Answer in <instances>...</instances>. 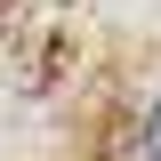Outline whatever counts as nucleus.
Wrapping results in <instances>:
<instances>
[{"label":"nucleus","instance_id":"f257e3e1","mask_svg":"<svg viewBox=\"0 0 161 161\" xmlns=\"http://www.w3.org/2000/svg\"><path fill=\"white\" fill-rule=\"evenodd\" d=\"M145 145H153V161H161V105H153V121H145Z\"/></svg>","mask_w":161,"mask_h":161}]
</instances>
